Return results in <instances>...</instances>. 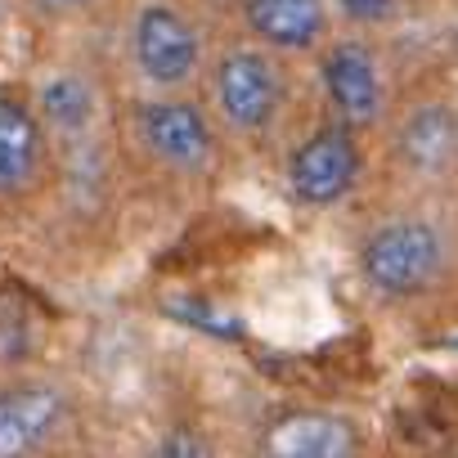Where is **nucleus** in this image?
Masks as SVG:
<instances>
[{"label": "nucleus", "mask_w": 458, "mask_h": 458, "mask_svg": "<svg viewBox=\"0 0 458 458\" xmlns=\"http://www.w3.org/2000/svg\"><path fill=\"white\" fill-rule=\"evenodd\" d=\"M131 140L153 166H162L166 175H180V180L207 175L220 157L216 117L202 104H193L189 95L140 99L131 108Z\"/></svg>", "instance_id": "nucleus-4"}, {"label": "nucleus", "mask_w": 458, "mask_h": 458, "mask_svg": "<svg viewBox=\"0 0 458 458\" xmlns=\"http://www.w3.org/2000/svg\"><path fill=\"white\" fill-rule=\"evenodd\" d=\"M395 157L418 171V175H436L458 157V117L445 104H422L413 108L400 131H395Z\"/></svg>", "instance_id": "nucleus-12"}, {"label": "nucleus", "mask_w": 458, "mask_h": 458, "mask_svg": "<svg viewBox=\"0 0 458 458\" xmlns=\"http://www.w3.org/2000/svg\"><path fill=\"white\" fill-rule=\"evenodd\" d=\"M37 117L46 122L50 140H86L95 126H99V86L77 72V68H64V72H50L41 77L37 86Z\"/></svg>", "instance_id": "nucleus-11"}, {"label": "nucleus", "mask_w": 458, "mask_h": 458, "mask_svg": "<svg viewBox=\"0 0 458 458\" xmlns=\"http://www.w3.org/2000/svg\"><path fill=\"white\" fill-rule=\"evenodd\" d=\"M207 99L220 131L239 140H266L288 108L284 55L257 41H239L220 50L207 68Z\"/></svg>", "instance_id": "nucleus-1"}, {"label": "nucleus", "mask_w": 458, "mask_h": 458, "mask_svg": "<svg viewBox=\"0 0 458 458\" xmlns=\"http://www.w3.org/2000/svg\"><path fill=\"white\" fill-rule=\"evenodd\" d=\"M202 5H211V10H239L243 0H202Z\"/></svg>", "instance_id": "nucleus-16"}, {"label": "nucleus", "mask_w": 458, "mask_h": 458, "mask_svg": "<svg viewBox=\"0 0 458 458\" xmlns=\"http://www.w3.org/2000/svg\"><path fill=\"white\" fill-rule=\"evenodd\" d=\"M50 162V131L32 104L0 95V202L23 198Z\"/></svg>", "instance_id": "nucleus-9"}, {"label": "nucleus", "mask_w": 458, "mask_h": 458, "mask_svg": "<svg viewBox=\"0 0 458 458\" xmlns=\"http://www.w3.org/2000/svg\"><path fill=\"white\" fill-rule=\"evenodd\" d=\"M68 395L55 382L0 386V458H37L68 427Z\"/></svg>", "instance_id": "nucleus-7"}, {"label": "nucleus", "mask_w": 458, "mask_h": 458, "mask_svg": "<svg viewBox=\"0 0 458 458\" xmlns=\"http://www.w3.org/2000/svg\"><path fill=\"white\" fill-rule=\"evenodd\" d=\"M319 90H324L333 122H342L360 135L382 126V117L391 108L382 55L364 37H337L319 50Z\"/></svg>", "instance_id": "nucleus-5"}, {"label": "nucleus", "mask_w": 458, "mask_h": 458, "mask_svg": "<svg viewBox=\"0 0 458 458\" xmlns=\"http://www.w3.org/2000/svg\"><path fill=\"white\" fill-rule=\"evenodd\" d=\"M266 458H360V427L337 409H293L266 427Z\"/></svg>", "instance_id": "nucleus-10"}, {"label": "nucleus", "mask_w": 458, "mask_h": 458, "mask_svg": "<svg viewBox=\"0 0 458 458\" xmlns=\"http://www.w3.org/2000/svg\"><path fill=\"white\" fill-rule=\"evenodd\" d=\"M148 458H216V449H211V440H207L202 431H193V427H171V431L148 449Z\"/></svg>", "instance_id": "nucleus-14"}, {"label": "nucleus", "mask_w": 458, "mask_h": 458, "mask_svg": "<svg viewBox=\"0 0 458 458\" xmlns=\"http://www.w3.org/2000/svg\"><path fill=\"white\" fill-rule=\"evenodd\" d=\"M360 175H364L360 131H351L342 122H324L293 148L284 184H288L293 202H301L310 211H324V207L346 202L360 189Z\"/></svg>", "instance_id": "nucleus-6"}, {"label": "nucleus", "mask_w": 458, "mask_h": 458, "mask_svg": "<svg viewBox=\"0 0 458 458\" xmlns=\"http://www.w3.org/2000/svg\"><path fill=\"white\" fill-rule=\"evenodd\" d=\"M337 14L360 28V32H377V28H391L400 14H404V0H333Z\"/></svg>", "instance_id": "nucleus-13"}, {"label": "nucleus", "mask_w": 458, "mask_h": 458, "mask_svg": "<svg viewBox=\"0 0 458 458\" xmlns=\"http://www.w3.org/2000/svg\"><path fill=\"white\" fill-rule=\"evenodd\" d=\"M28 5H32L37 14H46V19H77V14L95 10L99 0H28Z\"/></svg>", "instance_id": "nucleus-15"}, {"label": "nucleus", "mask_w": 458, "mask_h": 458, "mask_svg": "<svg viewBox=\"0 0 458 458\" xmlns=\"http://www.w3.org/2000/svg\"><path fill=\"white\" fill-rule=\"evenodd\" d=\"M239 23L248 41L275 55H319L333 32L328 0H243Z\"/></svg>", "instance_id": "nucleus-8"}, {"label": "nucleus", "mask_w": 458, "mask_h": 458, "mask_svg": "<svg viewBox=\"0 0 458 458\" xmlns=\"http://www.w3.org/2000/svg\"><path fill=\"white\" fill-rule=\"evenodd\" d=\"M360 279L382 301H413L449 270V239L431 216H386L360 243Z\"/></svg>", "instance_id": "nucleus-2"}, {"label": "nucleus", "mask_w": 458, "mask_h": 458, "mask_svg": "<svg viewBox=\"0 0 458 458\" xmlns=\"http://www.w3.org/2000/svg\"><path fill=\"white\" fill-rule=\"evenodd\" d=\"M126 55L148 95H189L211 68L202 23L180 0H140L126 23Z\"/></svg>", "instance_id": "nucleus-3"}]
</instances>
